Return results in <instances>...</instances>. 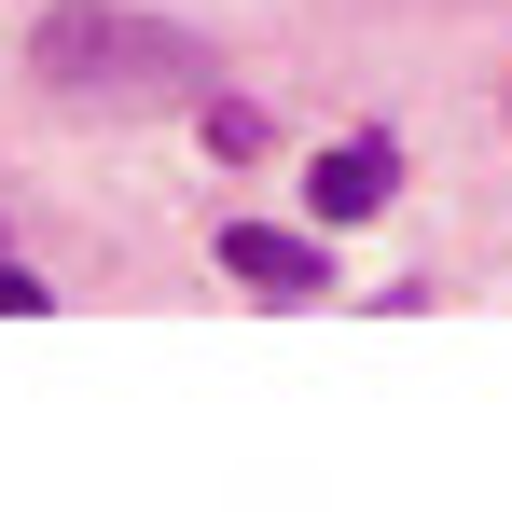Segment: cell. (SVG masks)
Segmentation results:
<instances>
[{"label": "cell", "instance_id": "cell-1", "mask_svg": "<svg viewBox=\"0 0 512 512\" xmlns=\"http://www.w3.org/2000/svg\"><path fill=\"white\" fill-rule=\"evenodd\" d=\"M42 84L56 97H167V84H208V56L180 28H139V14H56L42 28Z\"/></svg>", "mask_w": 512, "mask_h": 512}, {"label": "cell", "instance_id": "cell-2", "mask_svg": "<svg viewBox=\"0 0 512 512\" xmlns=\"http://www.w3.org/2000/svg\"><path fill=\"white\" fill-rule=\"evenodd\" d=\"M388 194H402V139H333V153L305 167V208H319V222H374Z\"/></svg>", "mask_w": 512, "mask_h": 512}, {"label": "cell", "instance_id": "cell-3", "mask_svg": "<svg viewBox=\"0 0 512 512\" xmlns=\"http://www.w3.org/2000/svg\"><path fill=\"white\" fill-rule=\"evenodd\" d=\"M222 263H236V291H277V305H319L333 291V250H305L277 222H222Z\"/></svg>", "mask_w": 512, "mask_h": 512}, {"label": "cell", "instance_id": "cell-4", "mask_svg": "<svg viewBox=\"0 0 512 512\" xmlns=\"http://www.w3.org/2000/svg\"><path fill=\"white\" fill-rule=\"evenodd\" d=\"M208 153H222V167H263V153H277V125H263L250 97H208Z\"/></svg>", "mask_w": 512, "mask_h": 512}]
</instances>
